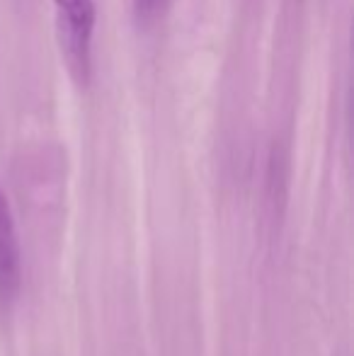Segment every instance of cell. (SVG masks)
I'll return each instance as SVG.
<instances>
[{
	"label": "cell",
	"mask_w": 354,
	"mask_h": 356,
	"mask_svg": "<svg viewBox=\"0 0 354 356\" xmlns=\"http://www.w3.org/2000/svg\"><path fill=\"white\" fill-rule=\"evenodd\" d=\"M58 17V39L68 68L78 80H88L92 63V32L97 10L95 0H54Z\"/></svg>",
	"instance_id": "cell-1"
},
{
	"label": "cell",
	"mask_w": 354,
	"mask_h": 356,
	"mask_svg": "<svg viewBox=\"0 0 354 356\" xmlns=\"http://www.w3.org/2000/svg\"><path fill=\"white\" fill-rule=\"evenodd\" d=\"M22 282V254H19L17 228L8 194L0 187V303L10 305L17 298Z\"/></svg>",
	"instance_id": "cell-2"
},
{
	"label": "cell",
	"mask_w": 354,
	"mask_h": 356,
	"mask_svg": "<svg viewBox=\"0 0 354 356\" xmlns=\"http://www.w3.org/2000/svg\"><path fill=\"white\" fill-rule=\"evenodd\" d=\"M168 0H134V5H136V13H138V17H153V15L158 13V10L166 5Z\"/></svg>",
	"instance_id": "cell-3"
}]
</instances>
